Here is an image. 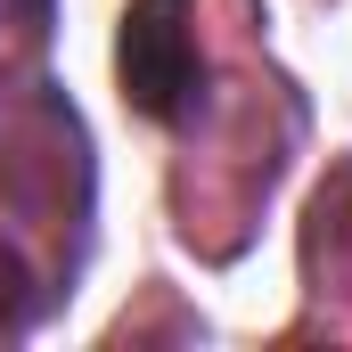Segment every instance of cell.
<instances>
[{"mask_svg":"<svg viewBox=\"0 0 352 352\" xmlns=\"http://www.w3.org/2000/svg\"><path fill=\"white\" fill-rule=\"evenodd\" d=\"M115 74L131 115L148 123H180L197 107L205 58H197V0H131L123 33H115Z\"/></svg>","mask_w":352,"mask_h":352,"instance_id":"6da1fadb","label":"cell"},{"mask_svg":"<svg viewBox=\"0 0 352 352\" xmlns=\"http://www.w3.org/2000/svg\"><path fill=\"white\" fill-rule=\"evenodd\" d=\"M303 270H311V287H320V295H328V287H344V295H352V156L320 180V197H311Z\"/></svg>","mask_w":352,"mask_h":352,"instance_id":"7a4b0ae2","label":"cell"},{"mask_svg":"<svg viewBox=\"0 0 352 352\" xmlns=\"http://www.w3.org/2000/svg\"><path fill=\"white\" fill-rule=\"evenodd\" d=\"M0 287H25V263H8V246H0ZM33 320V295H0V336H16Z\"/></svg>","mask_w":352,"mask_h":352,"instance_id":"3957f363","label":"cell"}]
</instances>
